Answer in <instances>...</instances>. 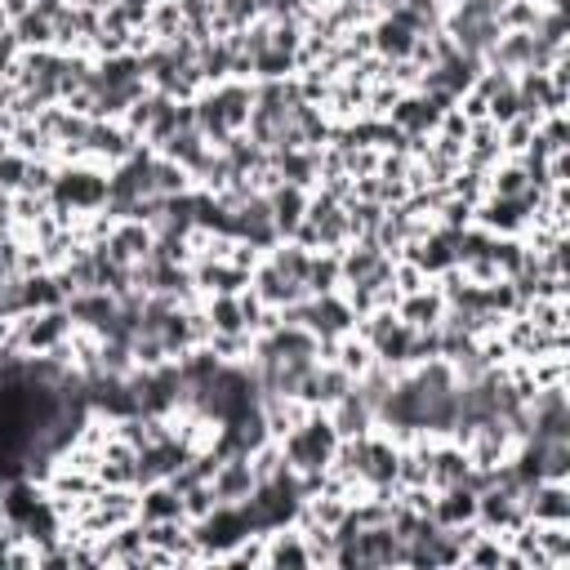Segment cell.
I'll list each match as a JSON object with an SVG mask.
<instances>
[{
  "mask_svg": "<svg viewBox=\"0 0 570 570\" xmlns=\"http://www.w3.org/2000/svg\"><path fill=\"white\" fill-rule=\"evenodd\" d=\"M330 423H334V432H338V441H347V436H365V432H374V410L365 405V396L356 392V383H352V392L347 396H338L330 410Z\"/></svg>",
  "mask_w": 570,
  "mask_h": 570,
  "instance_id": "obj_21",
  "label": "cell"
},
{
  "mask_svg": "<svg viewBox=\"0 0 570 570\" xmlns=\"http://www.w3.org/2000/svg\"><path fill=\"white\" fill-rule=\"evenodd\" d=\"M334 365H343L352 379H361L365 370H370V361H374V352H370V343L365 338H356V334H343L338 343H334V356H330Z\"/></svg>",
  "mask_w": 570,
  "mask_h": 570,
  "instance_id": "obj_30",
  "label": "cell"
},
{
  "mask_svg": "<svg viewBox=\"0 0 570 570\" xmlns=\"http://www.w3.org/2000/svg\"><path fill=\"white\" fill-rule=\"evenodd\" d=\"M534 191L530 187V169L517 160V156H503L494 169H490V196H525Z\"/></svg>",
  "mask_w": 570,
  "mask_h": 570,
  "instance_id": "obj_26",
  "label": "cell"
},
{
  "mask_svg": "<svg viewBox=\"0 0 570 570\" xmlns=\"http://www.w3.org/2000/svg\"><path fill=\"white\" fill-rule=\"evenodd\" d=\"M392 281H396V289H401V294H414V289H423V285H428V276H423L410 258H396V263H392Z\"/></svg>",
  "mask_w": 570,
  "mask_h": 570,
  "instance_id": "obj_38",
  "label": "cell"
},
{
  "mask_svg": "<svg viewBox=\"0 0 570 570\" xmlns=\"http://www.w3.org/2000/svg\"><path fill=\"white\" fill-rule=\"evenodd\" d=\"M352 374L343 370V365H334V361H316V370L303 379V387H298V401L303 405H312V410H330L338 396H347L352 392Z\"/></svg>",
  "mask_w": 570,
  "mask_h": 570,
  "instance_id": "obj_6",
  "label": "cell"
},
{
  "mask_svg": "<svg viewBox=\"0 0 570 570\" xmlns=\"http://www.w3.org/2000/svg\"><path fill=\"white\" fill-rule=\"evenodd\" d=\"M18 53H22V45H18L13 27H4V31H0V76H9V71H13Z\"/></svg>",
  "mask_w": 570,
  "mask_h": 570,
  "instance_id": "obj_39",
  "label": "cell"
},
{
  "mask_svg": "<svg viewBox=\"0 0 570 570\" xmlns=\"http://www.w3.org/2000/svg\"><path fill=\"white\" fill-rule=\"evenodd\" d=\"M0 85H4V76H0Z\"/></svg>",
  "mask_w": 570,
  "mask_h": 570,
  "instance_id": "obj_41",
  "label": "cell"
},
{
  "mask_svg": "<svg viewBox=\"0 0 570 570\" xmlns=\"http://www.w3.org/2000/svg\"><path fill=\"white\" fill-rule=\"evenodd\" d=\"M209 485H214V499H218V503H245V499L254 494V485H258L249 454H227V459H218Z\"/></svg>",
  "mask_w": 570,
  "mask_h": 570,
  "instance_id": "obj_7",
  "label": "cell"
},
{
  "mask_svg": "<svg viewBox=\"0 0 570 570\" xmlns=\"http://www.w3.org/2000/svg\"><path fill=\"white\" fill-rule=\"evenodd\" d=\"M508 561V543L499 539V534H490V530H481L468 548H463V566H476V570H499Z\"/></svg>",
  "mask_w": 570,
  "mask_h": 570,
  "instance_id": "obj_28",
  "label": "cell"
},
{
  "mask_svg": "<svg viewBox=\"0 0 570 570\" xmlns=\"http://www.w3.org/2000/svg\"><path fill=\"white\" fill-rule=\"evenodd\" d=\"M396 316L410 325V330H436L441 325V316H445V298L436 294V285L428 281L423 289H414V294H401L396 298Z\"/></svg>",
  "mask_w": 570,
  "mask_h": 570,
  "instance_id": "obj_18",
  "label": "cell"
},
{
  "mask_svg": "<svg viewBox=\"0 0 570 570\" xmlns=\"http://www.w3.org/2000/svg\"><path fill=\"white\" fill-rule=\"evenodd\" d=\"M205 347L218 356V361H249V347H254V334H209Z\"/></svg>",
  "mask_w": 570,
  "mask_h": 570,
  "instance_id": "obj_35",
  "label": "cell"
},
{
  "mask_svg": "<svg viewBox=\"0 0 570 570\" xmlns=\"http://www.w3.org/2000/svg\"><path fill=\"white\" fill-rule=\"evenodd\" d=\"M334 450H338V432H334V423H330L325 410H307V419L294 432L281 436V454L294 468V476L325 472L334 463Z\"/></svg>",
  "mask_w": 570,
  "mask_h": 570,
  "instance_id": "obj_2",
  "label": "cell"
},
{
  "mask_svg": "<svg viewBox=\"0 0 570 570\" xmlns=\"http://www.w3.org/2000/svg\"><path fill=\"white\" fill-rule=\"evenodd\" d=\"M151 240H156V232L147 227V223H138V218H120L116 227H111V236L102 240V249L111 254V258H120V263H142L147 254H151Z\"/></svg>",
  "mask_w": 570,
  "mask_h": 570,
  "instance_id": "obj_10",
  "label": "cell"
},
{
  "mask_svg": "<svg viewBox=\"0 0 570 570\" xmlns=\"http://www.w3.org/2000/svg\"><path fill=\"white\" fill-rule=\"evenodd\" d=\"M365 4H370V9H374V4H379V0H365ZM374 18H379V13H374Z\"/></svg>",
  "mask_w": 570,
  "mask_h": 570,
  "instance_id": "obj_40",
  "label": "cell"
},
{
  "mask_svg": "<svg viewBox=\"0 0 570 570\" xmlns=\"http://www.w3.org/2000/svg\"><path fill=\"white\" fill-rule=\"evenodd\" d=\"M539 13H543L539 0H503L499 13H494V22H499V31H534Z\"/></svg>",
  "mask_w": 570,
  "mask_h": 570,
  "instance_id": "obj_31",
  "label": "cell"
},
{
  "mask_svg": "<svg viewBox=\"0 0 570 570\" xmlns=\"http://www.w3.org/2000/svg\"><path fill=\"white\" fill-rule=\"evenodd\" d=\"M178 494H183V517H187V521H200V517H209V512L218 508L209 481H191V485H183Z\"/></svg>",
  "mask_w": 570,
  "mask_h": 570,
  "instance_id": "obj_34",
  "label": "cell"
},
{
  "mask_svg": "<svg viewBox=\"0 0 570 570\" xmlns=\"http://www.w3.org/2000/svg\"><path fill=\"white\" fill-rule=\"evenodd\" d=\"M428 517H432L436 525H468V521H476V490H472L468 481L436 490V494H432V512H428Z\"/></svg>",
  "mask_w": 570,
  "mask_h": 570,
  "instance_id": "obj_19",
  "label": "cell"
},
{
  "mask_svg": "<svg viewBox=\"0 0 570 570\" xmlns=\"http://www.w3.org/2000/svg\"><path fill=\"white\" fill-rule=\"evenodd\" d=\"M414 31L401 22V18H392V13H379L374 22H370V45H374V53L383 58V62H401V58H410L414 53Z\"/></svg>",
  "mask_w": 570,
  "mask_h": 570,
  "instance_id": "obj_12",
  "label": "cell"
},
{
  "mask_svg": "<svg viewBox=\"0 0 570 570\" xmlns=\"http://www.w3.org/2000/svg\"><path fill=\"white\" fill-rule=\"evenodd\" d=\"M401 258H410L428 281L441 276L445 267H454V227H432L428 236L410 240V245L401 249Z\"/></svg>",
  "mask_w": 570,
  "mask_h": 570,
  "instance_id": "obj_5",
  "label": "cell"
},
{
  "mask_svg": "<svg viewBox=\"0 0 570 570\" xmlns=\"http://www.w3.org/2000/svg\"><path fill=\"white\" fill-rule=\"evenodd\" d=\"M263 566H272V570L312 566V561H307L303 530H298V525H276V530H267V534H263Z\"/></svg>",
  "mask_w": 570,
  "mask_h": 570,
  "instance_id": "obj_20",
  "label": "cell"
},
{
  "mask_svg": "<svg viewBox=\"0 0 570 570\" xmlns=\"http://www.w3.org/2000/svg\"><path fill=\"white\" fill-rule=\"evenodd\" d=\"M249 289L258 294V303H267V307H276V312L289 307V303H303V298H307V289H303L298 281H289L281 267H272L267 258L249 272Z\"/></svg>",
  "mask_w": 570,
  "mask_h": 570,
  "instance_id": "obj_9",
  "label": "cell"
},
{
  "mask_svg": "<svg viewBox=\"0 0 570 570\" xmlns=\"http://www.w3.org/2000/svg\"><path fill=\"white\" fill-rule=\"evenodd\" d=\"M303 289H307V294H334V289H338V254H334V249H312Z\"/></svg>",
  "mask_w": 570,
  "mask_h": 570,
  "instance_id": "obj_27",
  "label": "cell"
},
{
  "mask_svg": "<svg viewBox=\"0 0 570 570\" xmlns=\"http://www.w3.org/2000/svg\"><path fill=\"white\" fill-rule=\"evenodd\" d=\"M142 142L120 125V120H89V134H85V160L111 169L120 165L125 156H134Z\"/></svg>",
  "mask_w": 570,
  "mask_h": 570,
  "instance_id": "obj_4",
  "label": "cell"
},
{
  "mask_svg": "<svg viewBox=\"0 0 570 570\" xmlns=\"http://www.w3.org/2000/svg\"><path fill=\"white\" fill-rule=\"evenodd\" d=\"M49 205L58 218H67V227L80 214H94L107 205V169L94 160H58V178L49 191Z\"/></svg>",
  "mask_w": 570,
  "mask_h": 570,
  "instance_id": "obj_1",
  "label": "cell"
},
{
  "mask_svg": "<svg viewBox=\"0 0 570 570\" xmlns=\"http://www.w3.org/2000/svg\"><path fill=\"white\" fill-rule=\"evenodd\" d=\"M289 240H298L303 249H334L338 254L347 245V209H343V200H334L330 191L312 187L303 223H298V232Z\"/></svg>",
  "mask_w": 570,
  "mask_h": 570,
  "instance_id": "obj_3",
  "label": "cell"
},
{
  "mask_svg": "<svg viewBox=\"0 0 570 570\" xmlns=\"http://www.w3.org/2000/svg\"><path fill=\"white\" fill-rule=\"evenodd\" d=\"M525 517L530 521H570V485L566 481H534L525 494Z\"/></svg>",
  "mask_w": 570,
  "mask_h": 570,
  "instance_id": "obj_11",
  "label": "cell"
},
{
  "mask_svg": "<svg viewBox=\"0 0 570 570\" xmlns=\"http://www.w3.org/2000/svg\"><path fill=\"white\" fill-rule=\"evenodd\" d=\"M67 303V289H62V281H58V272H31V276H22V307L27 312H40V307H62Z\"/></svg>",
  "mask_w": 570,
  "mask_h": 570,
  "instance_id": "obj_24",
  "label": "cell"
},
{
  "mask_svg": "<svg viewBox=\"0 0 570 570\" xmlns=\"http://www.w3.org/2000/svg\"><path fill=\"white\" fill-rule=\"evenodd\" d=\"M267 209H272V223H276V236L289 240L303 223V209H307V191L294 187V183H276L267 187Z\"/></svg>",
  "mask_w": 570,
  "mask_h": 570,
  "instance_id": "obj_17",
  "label": "cell"
},
{
  "mask_svg": "<svg viewBox=\"0 0 570 570\" xmlns=\"http://www.w3.org/2000/svg\"><path fill=\"white\" fill-rule=\"evenodd\" d=\"M27 160H31V156H22V151H13V147L0 151V191H22Z\"/></svg>",
  "mask_w": 570,
  "mask_h": 570,
  "instance_id": "obj_37",
  "label": "cell"
},
{
  "mask_svg": "<svg viewBox=\"0 0 570 570\" xmlns=\"http://www.w3.org/2000/svg\"><path fill=\"white\" fill-rule=\"evenodd\" d=\"M392 254H383L374 240H347L338 249V285H352V281H365L374 276Z\"/></svg>",
  "mask_w": 570,
  "mask_h": 570,
  "instance_id": "obj_22",
  "label": "cell"
},
{
  "mask_svg": "<svg viewBox=\"0 0 570 570\" xmlns=\"http://www.w3.org/2000/svg\"><path fill=\"white\" fill-rule=\"evenodd\" d=\"M272 169L281 183H294L303 191L316 187V174H321V147H285V151H272Z\"/></svg>",
  "mask_w": 570,
  "mask_h": 570,
  "instance_id": "obj_13",
  "label": "cell"
},
{
  "mask_svg": "<svg viewBox=\"0 0 570 570\" xmlns=\"http://www.w3.org/2000/svg\"><path fill=\"white\" fill-rule=\"evenodd\" d=\"M9 27H13V36H18V45H22V49H53V22H49V18H40L36 9L18 13Z\"/></svg>",
  "mask_w": 570,
  "mask_h": 570,
  "instance_id": "obj_29",
  "label": "cell"
},
{
  "mask_svg": "<svg viewBox=\"0 0 570 570\" xmlns=\"http://www.w3.org/2000/svg\"><path fill=\"white\" fill-rule=\"evenodd\" d=\"M200 307H205L209 334H240L245 330V312H240V298L236 294H209V298H200Z\"/></svg>",
  "mask_w": 570,
  "mask_h": 570,
  "instance_id": "obj_25",
  "label": "cell"
},
{
  "mask_svg": "<svg viewBox=\"0 0 570 570\" xmlns=\"http://www.w3.org/2000/svg\"><path fill=\"white\" fill-rule=\"evenodd\" d=\"M138 521H187L183 517V494L174 490V481L138 485Z\"/></svg>",
  "mask_w": 570,
  "mask_h": 570,
  "instance_id": "obj_23",
  "label": "cell"
},
{
  "mask_svg": "<svg viewBox=\"0 0 570 570\" xmlns=\"http://www.w3.org/2000/svg\"><path fill=\"white\" fill-rule=\"evenodd\" d=\"M485 111H490V120H494V125H508L512 116H521L517 80H512V85H503V89H494V94H485Z\"/></svg>",
  "mask_w": 570,
  "mask_h": 570,
  "instance_id": "obj_36",
  "label": "cell"
},
{
  "mask_svg": "<svg viewBox=\"0 0 570 570\" xmlns=\"http://www.w3.org/2000/svg\"><path fill=\"white\" fill-rule=\"evenodd\" d=\"M534 129H539L534 116H512L508 125H499V147H503V156H521V151L534 142Z\"/></svg>",
  "mask_w": 570,
  "mask_h": 570,
  "instance_id": "obj_32",
  "label": "cell"
},
{
  "mask_svg": "<svg viewBox=\"0 0 570 570\" xmlns=\"http://www.w3.org/2000/svg\"><path fill=\"white\" fill-rule=\"evenodd\" d=\"M298 71V62H294V53H285V49H263V53H254V80H281V76H294Z\"/></svg>",
  "mask_w": 570,
  "mask_h": 570,
  "instance_id": "obj_33",
  "label": "cell"
},
{
  "mask_svg": "<svg viewBox=\"0 0 570 570\" xmlns=\"http://www.w3.org/2000/svg\"><path fill=\"white\" fill-rule=\"evenodd\" d=\"M98 485H138V450L111 436L98 450Z\"/></svg>",
  "mask_w": 570,
  "mask_h": 570,
  "instance_id": "obj_14",
  "label": "cell"
},
{
  "mask_svg": "<svg viewBox=\"0 0 570 570\" xmlns=\"http://www.w3.org/2000/svg\"><path fill=\"white\" fill-rule=\"evenodd\" d=\"M62 307H67V316H71V325H76V330H94V334H102V330H107V321L116 316L120 298H116L111 289H76Z\"/></svg>",
  "mask_w": 570,
  "mask_h": 570,
  "instance_id": "obj_8",
  "label": "cell"
},
{
  "mask_svg": "<svg viewBox=\"0 0 570 570\" xmlns=\"http://www.w3.org/2000/svg\"><path fill=\"white\" fill-rule=\"evenodd\" d=\"M499 160H503L499 125H494V120H472V125H468V138H463V165L490 174Z\"/></svg>",
  "mask_w": 570,
  "mask_h": 570,
  "instance_id": "obj_16",
  "label": "cell"
},
{
  "mask_svg": "<svg viewBox=\"0 0 570 570\" xmlns=\"http://www.w3.org/2000/svg\"><path fill=\"white\" fill-rule=\"evenodd\" d=\"M468 472H472V459H468V450L459 441H450V436L432 441V472H428V485L432 490L459 485V481H468Z\"/></svg>",
  "mask_w": 570,
  "mask_h": 570,
  "instance_id": "obj_15",
  "label": "cell"
}]
</instances>
